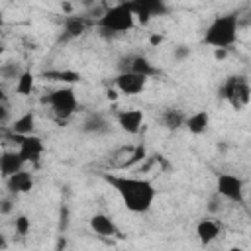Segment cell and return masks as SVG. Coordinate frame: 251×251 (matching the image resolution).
<instances>
[{"label":"cell","instance_id":"18","mask_svg":"<svg viewBox=\"0 0 251 251\" xmlns=\"http://www.w3.org/2000/svg\"><path fill=\"white\" fill-rule=\"evenodd\" d=\"M33 126H35V116L31 112H25L24 116H20L12 124V133H16V135H29V133H33Z\"/></svg>","mask_w":251,"mask_h":251},{"label":"cell","instance_id":"25","mask_svg":"<svg viewBox=\"0 0 251 251\" xmlns=\"http://www.w3.org/2000/svg\"><path fill=\"white\" fill-rule=\"evenodd\" d=\"M214 57L216 59H226L227 57V47H214Z\"/></svg>","mask_w":251,"mask_h":251},{"label":"cell","instance_id":"22","mask_svg":"<svg viewBox=\"0 0 251 251\" xmlns=\"http://www.w3.org/2000/svg\"><path fill=\"white\" fill-rule=\"evenodd\" d=\"M143 159H145V145H143V143H139V145H135V149L131 151L129 159H126V161L122 163V169H131L133 165L141 163Z\"/></svg>","mask_w":251,"mask_h":251},{"label":"cell","instance_id":"24","mask_svg":"<svg viewBox=\"0 0 251 251\" xmlns=\"http://www.w3.org/2000/svg\"><path fill=\"white\" fill-rule=\"evenodd\" d=\"M104 126H106V122L102 120V116H92L90 120H86V124H84V129L86 131H98V129H104Z\"/></svg>","mask_w":251,"mask_h":251},{"label":"cell","instance_id":"21","mask_svg":"<svg viewBox=\"0 0 251 251\" xmlns=\"http://www.w3.org/2000/svg\"><path fill=\"white\" fill-rule=\"evenodd\" d=\"M31 90H33V75L31 71H22L16 80V92L20 96H29Z\"/></svg>","mask_w":251,"mask_h":251},{"label":"cell","instance_id":"17","mask_svg":"<svg viewBox=\"0 0 251 251\" xmlns=\"http://www.w3.org/2000/svg\"><path fill=\"white\" fill-rule=\"evenodd\" d=\"M47 80H55V82H63V84H75L80 82V75L76 71H45L41 75Z\"/></svg>","mask_w":251,"mask_h":251},{"label":"cell","instance_id":"2","mask_svg":"<svg viewBox=\"0 0 251 251\" xmlns=\"http://www.w3.org/2000/svg\"><path fill=\"white\" fill-rule=\"evenodd\" d=\"M94 25L106 31H114V33L129 31L135 25V16L129 8V2H120L112 8H106L104 14L98 20H94Z\"/></svg>","mask_w":251,"mask_h":251},{"label":"cell","instance_id":"8","mask_svg":"<svg viewBox=\"0 0 251 251\" xmlns=\"http://www.w3.org/2000/svg\"><path fill=\"white\" fill-rule=\"evenodd\" d=\"M129 8L141 24H147L153 16H161L167 12L165 0H131Z\"/></svg>","mask_w":251,"mask_h":251},{"label":"cell","instance_id":"30","mask_svg":"<svg viewBox=\"0 0 251 251\" xmlns=\"http://www.w3.org/2000/svg\"><path fill=\"white\" fill-rule=\"evenodd\" d=\"M149 41H151V45H159V43L163 41V37H161V35H151Z\"/></svg>","mask_w":251,"mask_h":251},{"label":"cell","instance_id":"26","mask_svg":"<svg viewBox=\"0 0 251 251\" xmlns=\"http://www.w3.org/2000/svg\"><path fill=\"white\" fill-rule=\"evenodd\" d=\"M188 55H190V49H188V47H178L176 53H175L176 59H184V57H188Z\"/></svg>","mask_w":251,"mask_h":251},{"label":"cell","instance_id":"6","mask_svg":"<svg viewBox=\"0 0 251 251\" xmlns=\"http://www.w3.org/2000/svg\"><path fill=\"white\" fill-rule=\"evenodd\" d=\"M216 190L220 196L231 200V202H237V204H243V190H245V184L239 176L235 175H229V173H224L218 176L216 180Z\"/></svg>","mask_w":251,"mask_h":251},{"label":"cell","instance_id":"9","mask_svg":"<svg viewBox=\"0 0 251 251\" xmlns=\"http://www.w3.org/2000/svg\"><path fill=\"white\" fill-rule=\"evenodd\" d=\"M114 84L122 94H139L147 84V76L133 71H122L116 76Z\"/></svg>","mask_w":251,"mask_h":251},{"label":"cell","instance_id":"12","mask_svg":"<svg viewBox=\"0 0 251 251\" xmlns=\"http://www.w3.org/2000/svg\"><path fill=\"white\" fill-rule=\"evenodd\" d=\"M90 227L94 233L102 235V237H112V235H118V227L114 224V220L106 214H94L90 218Z\"/></svg>","mask_w":251,"mask_h":251},{"label":"cell","instance_id":"28","mask_svg":"<svg viewBox=\"0 0 251 251\" xmlns=\"http://www.w3.org/2000/svg\"><path fill=\"white\" fill-rule=\"evenodd\" d=\"M67 208H61V229H65L67 227Z\"/></svg>","mask_w":251,"mask_h":251},{"label":"cell","instance_id":"27","mask_svg":"<svg viewBox=\"0 0 251 251\" xmlns=\"http://www.w3.org/2000/svg\"><path fill=\"white\" fill-rule=\"evenodd\" d=\"M12 210V202L10 200H2L0 202V214H8Z\"/></svg>","mask_w":251,"mask_h":251},{"label":"cell","instance_id":"23","mask_svg":"<svg viewBox=\"0 0 251 251\" xmlns=\"http://www.w3.org/2000/svg\"><path fill=\"white\" fill-rule=\"evenodd\" d=\"M14 227H16V233L18 235H27L29 227H31V222L27 216H18L16 222H14Z\"/></svg>","mask_w":251,"mask_h":251},{"label":"cell","instance_id":"20","mask_svg":"<svg viewBox=\"0 0 251 251\" xmlns=\"http://www.w3.org/2000/svg\"><path fill=\"white\" fill-rule=\"evenodd\" d=\"M163 126L167 129H171V131L182 127L184 126V114L180 110H175V108L165 110V114H163Z\"/></svg>","mask_w":251,"mask_h":251},{"label":"cell","instance_id":"1","mask_svg":"<svg viewBox=\"0 0 251 251\" xmlns=\"http://www.w3.org/2000/svg\"><path fill=\"white\" fill-rule=\"evenodd\" d=\"M102 178L120 194L126 208L133 214H143L151 208L157 190L153 184L145 178H133V176H120V175H108L102 173Z\"/></svg>","mask_w":251,"mask_h":251},{"label":"cell","instance_id":"32","mask_svg":"<svg viewBox=\"0 0 251 251\" xmlns=\"http://www.w3.org/2000/svg\"><path fill=\"white\" fill-rule=\"evenodd\" d=\"M116 96H118V94H116V90H108V98H112V100H116Z\"/></svg>","mask_w":251,"mask_h":251},{"label":"cell","instance_id":"29","mask_svg":"<svg viewBox=\"0 0 251 251\" xmlns=\"http://www.w3.org/2000/svg\"><path fill=\"white\" fill-rule=\"evenodd\" d=\"M6 118H8V110L4 108V104H0V124H2Z\"/></svg>","mask_w":251,"mask_h":251},{"label":"cell","instance_id":"16","mask_svg":"<svg viewBox=\"0 0 251 251\" xmlns=\"http://www.w3.org/2000/svg\"><path fill=\"white\" fill-rule=\"evenodd\" d=\"M88 24H90V20H86L84 16H69V18H65V35L71 39L80 37L88 29Z\"/></svg>","mask_w":251,"mask_h":251},{"label":"cell","instance_id":"19","mask_svg":"<svg viewBox=\"0 0 251 251\" xmlns=\"http://www.w3.org/2000/svg\"><path fill=\"white\" fill-rule=\"evenodd\" d=\"M127 63H129V67L126 69V71H133V73H139V75H145L147 78L149 76H153L155 73H157V69L145 59V57H133V59H127Z\"/></svg>","mask_w":251,"mask_h":251},{"label":"cell","instance_id":"10","mask_svg":"<svg viewBox=\"0 0 251 251\" xmlns=\"http://www.w3.org/2000/svg\"><path fill=\"white\" fill-rule=\"evenodd\" d=\"M118 124H120V127L126 133L135 135V133H139L141 124H143V112L141 110H135V108L122 110V112H118Z\"/></svg>","mask_w":251,"mask_h":251},{"label":"cell","instance_id":"3","mask_svg":"<svg viewBox=\"0 0 251 251\" xmlns=\"http://www.w3.org/2000/svg\"><path fill=\"white\" fill-rule=\"evenodd\" d=\"M235 39H237V18L233 14L216 18L204 33V43L212 47H229L235 43Z\"/></svg>","mask_w":251,"mask_h":251},{"label":"cell","instance_id":"34","mask_svg":"<svg viewBox=\"0 0 251 251\" xmlns=\"http://www.w3.org/2000/svg\"><path fill=\"white\" fill-rule=\"evenodd\" d=\"M2 25H4V16L0 14V29H2Z\"/></svg>","mask_w":251,"mask_h":251},{"label":"cell","instance_id":"11","mask_svg":"<svg viewBox=\"0 0 251 251\" xmlns=\"http://www.w3.org/2000/svg\"><path fill=\"white\" fill-rule=\"evenodd\" d=\"M6 184H8V188H10L12 192H16V194L29 192V190L33 188V176H31V173L20 169V171H16L14 175L6 176Z\"/></svg>","mask_w":251,"mask_h":251},{"label":"cell","instance_id":"4","mask_svg":"<svg viewBox=\"0 0 251 251\" xmlns=\"http://www.w3.org/2000/svg\"><path fill=\"white\" fill-rule=\"evenodd\" d=\"M222 96L231 104V108L243 110V108H247V104L251 100V88H249V84L243 76H231L224 84Z\"/></svg>","mask_w":251,"mask_h":251},{"label":"cell","instance_id":"15","mask_svg":"<svg viewBox=\"0 0 251 251\" xmlns=\"http://www.w3.org/2000/svg\"><path fill=\"white\" fill-rule=\"evenodd\" d=\"M184 126L186 129L192 133V135H200L208 129L210 126V114L206 110H200V112H194L190 114L188 118H184Z\"/></svg>","mask_w":251,"mask_h":251},{"label":"cell","instance_id":"5","mask_svg":"<svg viewBox=\"0 0 251 251\" xmlns=\"http://www.w3.org/2000/svg\"><path fill=\"white\" fill-rule=\"evenodd\" d=\"M45 100L49 102V106L53 108V112L59 118H63V120H67L69 116H73L76 112V96H75L73 88H69V86H63V88L53 90Z\"/></svg>","mask_w":251,"mask_h":251},{"label":"cell","instance_id":"14","mask_svg":"<svg viewBox=\"0 0 251 251\" xmlns=\"http://www.w3.org/2000/svg\"><path fill=\"white\" fill-rule=\"evenodd\" d=\"M20 169H24V159L20 157L18 151H6V153L0 155V175L4 178L14 175Z\"/></svg>","mask_w":251,"mask_h":251},{"label":"cell","instance_id":"13","mask_svg":"<svg viewBox=\"0 0 251 251\" xmlns=\"http://www.w3.org/2000/svg\"><path fill=\"white\" fill-rule=\"evenodd\" d=\"M196 235H198V239H200L204 245L212 243V241L220 235V226H218V222L212 220V218L200 220V222L196 224Z\"/></svg>","mask_w":251,"mask_h":251},{"label":"cell","instance_id":"33","mask_svg":"<svg viewBox=\"0 0 251 251\" xmlns=\"http://www.w3.org/2000/svg\"><path fill=\"white\" fill-rule=\"evenodd\" d=\"M2 55H4V43L0 41V59H2Z\"/></svg>","mask_w":251,"mask_h":251},{"label":"cell","instance_id":"7","mask_svg":"<svg viewBox=\"0 0 251 251\" xmlns=\"http://www.w3.org/2000/svg\"><path fill=\"white\" fill-rule=\"evenodd\" d=\"M12 139L18 141V145H20L18 153L24 159V163H37L39 161V157L43 153V141L37 135H33V133L16 135V133H12Z\"/></svg>","mask_w":251,"mask_h":251},{"label":"cell","instance_id":"31","mask_svg":"<svg viewBox=\"0 0 251 251\" xmlns=\"http://www.w3.org/2000/svg\"><path fill=\"white\" fill-rule=\"evenodd\" d=\"M6 102V92H4V88H0V104H4Z\"/></svg>","mask_w":251,"mask_h":251}]
</instances>
